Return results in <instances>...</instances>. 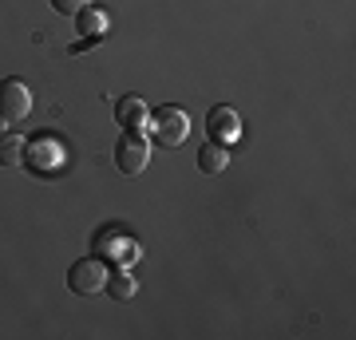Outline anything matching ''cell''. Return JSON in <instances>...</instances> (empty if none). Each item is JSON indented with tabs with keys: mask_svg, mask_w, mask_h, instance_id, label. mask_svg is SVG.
Returning a JSON list of instances; mask_svg holds the SVG:
<instances>
[{
	"mask_svg": "<svg viewBox=\"0 0 356 340\" xmlns=\"http://www.w3.org/2000/svg\"><path fill=\"white\" fill-rule=\"evenodd\" d=\"M24 151H28V143L20 139V135H13V131L0 135V163L4 166H20L24 163Z\"/></svg>",
	"mask_w": 356,
	"mask_h": 340,
	"instance_id": "cell-12",
	"label": "cell"
},
{
	"mask_svg": "<svg viewBox=\"0 0 356 340\" xmlns=\"http://www.w3.org/2000/svg\"><path fill=\"white\" fill-rule=\"evenodd\" d=\"M206 135H210V143H222V147L238 143L242 139V115L234 111L229 103L210 107V115H206Z\"/></svg>",
	"mask_w": 356,
	"mask_h": 340,
	"instance_id": "cell-6",
	"label": "cell"
},
{
	"mask_svg": "<svg viewBox=\"0 0 356 340\" xmlns=\"http://www.w3.org/2000/svg\"><path fill=\"white\" fill-rule=\"evenodd\" d=\"M67 285H72V293H79V297H95V293H103V285H107V265H103V257H79V261H72V269H67Z\"/></svg>",
	"mask_w": 356,
	"mask_h": 340,
	"instance_id": "cell-4",
	"label": "cell"
},
{
	"mask_svg": "<svg viewBox=\"0 0 356 340\" xmlns=\"http://www.w3.org/2000/svg\"><path fill=\"white\" fill-rule=\"evenodd\" d=\"M76 32H83V40H103V32H107V13L95 8V4L79 8L76 13Z\"/></svg>",
	"mask_w": 356,
	"mask_h": 340,
	"instance_id": "cell-9",
	"label": "cell"
},
{
	"mask_svg": "<svg viewBox=\"0 0 356 340\" xmlns=\"http://www.w3.org/2000/svg\"><path fill=\"white\" fill-rule=\"evenodd\" d=\"M48 4H51V8H56L60 16H76L79 8H88L91 0H48Z\"/></svg>",
	"mask_w": 356,
	"mask_h": 340,
	"instance_id": "cell-13",
	"label": "cell"
},
{
	"mask_svg": "<svg viewBox=\"0 0 356 340\" xmlns=\"http://www.w3.org/2000/svg\"><path fill=\"white\" fill-rule=\"evenodd\" d=\"M226 166H229V151L222 143H206L202 151H198V170L202 175H222Z\"/></svg>",
	"mask_w": 356,
	"mask_h": 340,
	"instance_id": "cell-11",
	"label": "cell"
},
{
	"mask_svg": "<svg viewBox=\"0 0 356 340\" xmlns=\"http://www.w3.org/2000/svg\"><path fill=\"white\" fill-rule=\"evenodd\" d=\"M28 115H32V88L24 79H0V119L24 123Z\"/></svg>",
	"mask_w": 356,
	"mask_h": 340,
	"instance_id": "cell-5",
	"label": "cell"
},
{
	"mask_svg": "<svg viewBox=\"0 0 356 340\" xmlns=\"http://www.w3.org/2000/svg\"><path fill=\"white\" fill-rule=\"evenodd\" d=\"M60 163H64V147H60V143H51V139H36V143H32V166H36V170L51 175Z\"/></svg>",
	"mask_w": 356,
	"mask_h": 340,
	"instance_id": "cell-8",
	"label": "cell"
},
{
	"mask_svg": "<svg viewBox=\"0 0 356 340\" xmlns=\"http://www.w3.org/2000/svg\"><path fill=\"white\" fill-rule=\"evenodd\" d=\"M147 123H151V135L159 139V147H166V151L170 147H182L186 135H191V115L182 111V107H175V103L159 107Z\"/></svg>",
	"mask_w": 356,
	"mask_h": 340,
	"instance_id": "cell-2",
	"label": "cell"
},
{
	"mask_svg": "<svg viewBox=\"0 0 356 340\" xmlns=\"http://www.w3.org/2000/svg\"><path fill=\"white\" fill-rule=\"evenodd\" d=\"M147 163H151V143H147V135L143 131H123L119 143H115V166H119V175L135 178L147 170Z\"/></svg>",
	"mask_w": 356,
	"mask_h": 340,
	"instance_id": "cell-3",
	"label": "cell"
},
{
	"mask_svg": "<svg viewBox=\"0 0 356 340\" xmlns=\"http://www.w3.org/2000/svg\"><path fill=\"white\" fill-rule=\"evenodd\" d=\"M91 245H95V257H103V261H115V265L139 261V241L131 238L119 222H107L103 229H95Z\"/></svg>",
	"mask_w": 356,
	"mask_h": 340,
	"instance_id": "cell-1",
	"label": "cell"
},
{
	"mask_svg": "<svg viewBox=\"0 0 356 340\" xmlns=\"http://www.w3.org/2000/svg\"><path fill=\"white\" fill-rule=\"evenodd\" d=\"M115 119H119L123 131H143L147 119H151V111H147V103L139 95H123V99L115 103Z\"/></svg>",
	"mask_w": 356,
	"mask_h": 340,
	"instance_id": "cell-7",
	"label": "cell"
},
{
	"mask_svg": "<svg viewBox=\"0 0 356 340\" xmlns=\"http://www.w3.org/2000/svg\"><path fill=\"white\" fill-rule=\"evenodd\" d=\"M103 293H107V297H115V301H131V297L139 293V281L127 273V265H119L115 273H107V285H103Z\"/></svg>",
	"mask_w": 356,
	"mask_h": 340,
	"instance_id": "cell-10",
	"label": "cell"
}]
</instances>
